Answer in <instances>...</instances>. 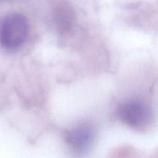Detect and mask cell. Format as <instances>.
Instances as JSON below:
<instances>
[{"instance_id": "1", "label": "cell", "mask_w": 158, "mask_h": 158, "mask_svg": "<svg viewBox=\"0 0 158 158\" xmlns=\"http://www.w3.org/2000/svg\"><path fill=\"white\" fill-rule=\"evenodd\" d=\"M29 32V22L24 15L9 14L0 25V44L6 50L15 52L26 43Z\"/></svg>"}, {"instance_id": "3", "label": "cell", "mask_w": 158, "mask_h": 158, "mask_svg": "<svg viewBox=\"0 0 158 158\" xmlns=\"http://www.w3.org/2000/svg\"><path fill=\"white\" fill-rule=\"evenodd\" d=\"M95 131L89 123H80L66 132V140L69 148L77 154L89 151L94 143Z\"/></svg>"}, {"instance_id": "2", "label": "cell", "mask_w": 158, "mask_h": 158, "mask_svg": "<svg viewBox=\"0 0 158 158\" xmlns=\"http://www.w3.org/2000/svg\"><path fill=\"white\" fill-rule=\"evenodd\" d=\"M121 121L133 129L145 130L152 123V111L143 101L131 100L121 103L118 108Z\"/></svg>"}]
</instances>
